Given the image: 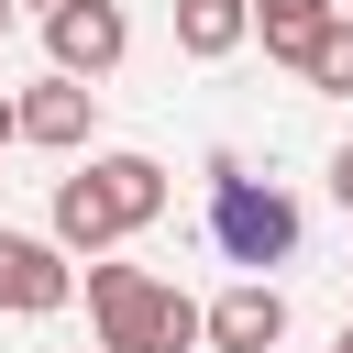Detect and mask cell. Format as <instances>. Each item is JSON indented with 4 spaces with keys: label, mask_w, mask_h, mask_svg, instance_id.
<instances>
[{
    "label": "cell",
    "mask_w": 353,
    "mask_h": 353,
    "mask_svg": "<svg viewBox=\"0 0 353 353\" xmlns=\"http://www.w3.org/2000/svg\"><path fill=\"white\" fill-rule=\"evenodd\" d=\"M143 221H165V165H154V154H88L77 176H55V221H44V232L99 265V254L132 243Z\"/></svg>",
    "instance_id": "1"
},
{
    "label": "cell",
    "mask_w": 353,
    "mask_h": 353,
    "mask_svg": "<svg viewBox=\"0 0 353 353\" xmlns=\"http://www.w3.org/2000/svg\"><path fill=\"white\" fill-rule=\"evenodd\" d=\"M88 320H99V353H188V342H210V309L176 276H143V265H88Z\"/></svg>",
    "instance_id": "2"
},
{
    "label": "cell",
    "mask_w": 353,
    "mask_h": 353,
    "mask_svg": "<svg viewBox=\"0 0 353 353\" xmlns=\"http://www.w3.org/2000/svg\"><path fill=\"white\" fill-rule=\"evenodd\" d=\"M210 243L265 276V265L298 254V199L265 188V176H243V154H210Z\"/></svg>",
    "instance_id": "3"
},
{
    "label": "cell",
    "mask_w": 353,
    "mask_h": 353,
    "mask_svg": "<svg viewBox=\"0 0 353 353\" xmlns=\"http://www.w3.org/2000/svg\"><path fill=\"white\" fill-rule=\"evenodd\" d=\"M44 55H55V77L99 88V77L132 55V11H121V0H66V11L44 22Z\"/></svg>",
    "instance_id": "4"
},
{
    "label": "cell",
    "mask_w": 353,
    "mask_h": 353,
    "mask_svg": "<svg viewBox=\"0 0 353 353\" xmlns=\"http://www.w3.org/2000/svg\"><path fill=\"white\" fill-rule=\"evenodd\" d=\"M77 298V254L55 232H0V309L11 320H55Z\"/></svg>",
    "instance_id": "5"
},
{
    "label": "cell",
    "mask_w": 353,
    "mask_h": 353,
    "mask_svg": "<svg viewBox=\"0 0 353 353\" xmlns=\"http://www.w3.org/2000/svg\"><path fill=\"white\" fill-rule=\"evenodd\" d=\"M287 342V287L276 276H232L210 298V353H276Z\"/></svg>",
    "instance_id": "6"
},
{
    "label": "cell",
    "mask_w": 353,
    "mask_h": 353,
    "mask_svg": "<svg viewBox=\"0 0 353 353\" xmlns=\"http://www.w3.org/2000/svg\"><path fill=\"white\" fill-rule=\"evenodd\" d=\"M88 132H99V88H77V77H55V66H44V77L22 88V143H44V154H77Z\"/></svg>",
    "instance_id": "7"
},
{
    "label": "cell",
    "mask_w": 353,
    "mask_h": 353,
    "mask_svg": "<svg viewBox=\"0 0 353 353\" xmlns=\"http://www.w3.org/2000/svg\"><path fill=\"white\" fill-rule=\"evenodd\" d=\"M243 44H254V0H176V55L221 66V55H243Z\"/></svg>",
    "instance_id": "8"
},
{
    "label": "cell",
    "mask_w": 353,
    "mask_h": 353,
    "mask_svg": "<svg viewBox=\"0 0 353 353\" xmlns=\"http://www.w3.org/2000/svg\"><path fill=\"white\" fill-rule=\"evenodd\" d=\"M342 22V0H254V33H265V55L276 66H309V44Z\"/></svg>",
    "instance_id": "9"
},
{
    "label": "cell",
    "mask_w": 353,
    "mask_h": 353,
    "mask_svg": "<svg viewBox=\"0 0 353 353\" xmlns=\"http://www.w3.org/2000/svg\"><path fill=\"white\" fill-rule=\"evenodd\" d=\"M298 77H309V88H331V99L353 88V11H342V22H331V33L309 44V66H298Z\"/></svg>",
    "instance_id": "10"
},
{
    "label": "cell",
    "mask_w": 353,
    "mask_h": 353,
    "mask_svg": "<svg viewBox=\"0 0 353 353\" xmlns=\"http://www.w3.org/2000/svg\"><path fill=\"white\" fill-rule=\"evenodd\" d=\"M331 199H342V210H353V143H342V154H331Z\"/></svg>",
    "instance_id": "11"
},
{
    "label": "cell",
    "mask_w": 353,
    "mask_h": 353,
    "mask_svg": "<svg viewBox=\"0 0 353 353\" xmlns=\"http://www.w3.org/2000/svg\"><path fill=\"white\" fill-rule=\"evenodd\" d=\"M0 143H22V99H0Z\"/></svg>",
    "instance_id": "12"
},
{
    "label": "cell",
    "mask_w": 353,
    "mask_h": 353,
    "mask_svg": "<svg viewBox=\"0 0 353 353\" xmlns=\"http://www.w3.org/2000/svg\"><path fill=\"white\" fill-rule=\"evenodd\" d=\"M11 11H22V0H0V44H11Z\"/></svg>",
    "instance_id": "13"
},
{
    "label": "cell",
    "mask_w": 353,
    "mask_h": 353,
    "mask_svg": "<svg viewBox=\"0 0 353 353\" xmlns=\"http://www.w3.org/2000/svg\"><path fill=\"white\" fill-rule=\"evenodd\" d=\"M22 11H44V22H55V11H66V0H22Z\"/></svg>",
    "instance_id": "14"
},
{
    "label": "cell",
    "mask_w": 353,
    "mask_h": 353,
    "mask_svg": "<svg viewBox=\"0 0 353 353\" xmlns=\"http://www.w3.org/2000/svg\"><path fill=\"white\" fill-rule=\"evenodd\" d=\"M331 353H353V320H342V342H331Z\"/></svg>",
    "instance_id": "15"
}]
</instances>
